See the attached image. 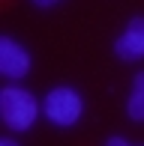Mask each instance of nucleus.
Returning <instances> with one entry per match:
<instances>
[{"label": "nucleus", "mask_w": 144, "mask_h": 146, "mask_svg": "<svg viewBox=\"0 0 144 146\" xmlns=\"http://www.w3.org/2000/svg\"><path fill=\"white\" fill-rule=\"evenodd\" d=\"M39 110H42V104L36 102V96L30 90L15 87V84H9V87L0 90V116H3V122H6L9 131L33 128Z\"/></svg>", "instance_id": "obj_1"}, {"label": "nucleus", "mask_w": 144, "mask_h": 146, "mask_svg": "<svg viewBox=\"0 0 144 146\" xmlns=\"http://www.w3.org/2000/svg\"><path fill=\"white\" fill-rule=\"evenodd\" d=\"M42 113L57 128H72L84 113V98H81V92L72 90V87H54L42 98Z\"/></svg>", "instance_id": "obj_2"}, {"label": "nucleus", "mask_w": 144, "mask_h": 146, "mask_svg": "<svg viewBox=\"0 0 144 146\" xmlns=\"http://www.w3.org/2000/svg\"><path fill=\"white\" fill-rule=\"evenodd\" d=\"M0 72L9 81H18L30 72V54L24 45H18L12 36H0Z\"/></svg>", "instance_id": "obj_3"}, {"label": "nucleus", "mask_w": 144, "mask_h": 146, "mask_svg": "<svg viewBox=\"0 0 144 146\" xmlns=\"http://www.w3.org/2000/svg\"><path fill=\"white\" fill-rule=\"evenodd\" d=\"M114 54L126 63H135V60H144V18H132L126 24V30L117 36L114 42Z\"/></svg>", "instance_id": "obj_4"}, {"label": "nucleus", "mask_w": 144, "mask_h": 146, "mask_svg": "<svg viewBox=\"0 0 144 146\" xmlns=\"http://www.w3.org/2000/svg\"><path fill=\"white\" fill-rule=\"evenodd\" d=\"M126 116L132 122H144V72H138L132 78L129 98H126Z\"/></svg>", "instance_id": "obj_5"}, {"label": "nucleus", "mask_w": 144, "mask_h": 146, "mask_svg": "<svg viewBox=\"0 0 144 146\" xmlns=\"http://www.w3.org/2000/svg\"><path fill=\"white\" fill-rule=\"evenodd\" d=\"M30 3H33L36 9H51V6H57V3H63V0H30Z\"/></svg>", "instance_id": "obj_6"}, {"label": "nucleus", "mask_w": 144, "mask_h": 146, "mask_svg": "<svg viewBox=\"0 0 144 146\" xmlns=\"http://www.w3.org/2000/svg\"><path fill=\"white\" fill-rule=\"evenodd\" d=\"M105 146H129V143H126V140H123V137H111V140H108Z\"/></svg>", "instance_id": "obj_7"}, {"label": "nucleus", "mask_w": 144, "mask_h": 146, "mask_svg": "<svg viewBox=\"0 0 144 146\" xmlns=\"http://www.w3.org/2000/svg\"><path fill=\"white\" fill-rule=\"evenodd\" d=\"M0 146H18V143L12 140V137H3V140H0Z\"/></svg>", "instance_id": "obj_8"}]
</instances>
